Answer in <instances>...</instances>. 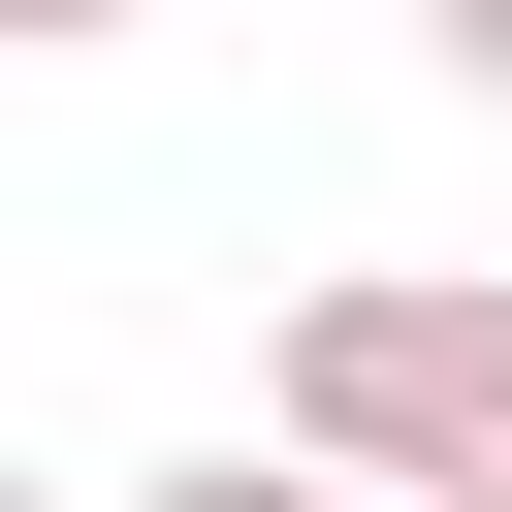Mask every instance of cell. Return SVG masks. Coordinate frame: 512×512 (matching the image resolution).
Wrapping results in <instances>:
<instances>
[{"label":"cell","mask_w":512,"mask_h":512,"mask_svg":"<svg viewBox=\"0 0 512 512\" xmlns=\"http://www.w3.org/2000/svg\"><path fill=\"white\" fill-rule=\"evenodd\" d=\"M288 480H352V512H512V288H416V256L288 288Z\"/></svg>","instance_id":"obj_1"},{"label":"cell","mask_w":512,"mask_h":512,"mask_svg":"<svg viewBox=\"0 0 512 512\" xmlns=\"http://www.w3.org/2000/svg\"><path fill=\"white\" fill-rule=\"evenodd\" d=\"M128 512H352V480H256V448H192V480H128Z\"/></svg>","instance_id":"obj_2"},{"label":"cell","mask_w":512,"mask_h":512,"mask_svg":"<svg viewBox=\"0 0 512 512\" xmlns=\"http://www.w3.org/2000/svg\"><path fill=\"white\" fill-rule=\"evenodd\" d=\"M416 32H448V96H512V0H416Z\"/></svg>","instance_id":"obj_3"},{"label":"cell","mask_w":512,"mask_h":512,"mask_svg":"<svg viewBox=\"0 0 512 512\" xmlns=\"http://www.w3.org/2000/svg\"><path fill=\"white\" fill-rule=\"evenodd\" d=\"M0 32H128V0H0Z\"/></svg>","instance_id":"obj_4"}]
</instances>
